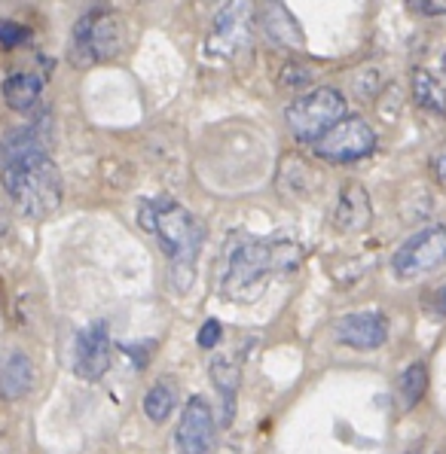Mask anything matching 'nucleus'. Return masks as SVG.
<instances>
[{
    "mask_svg": "<svg viewBox=\"0 0 446 454\" xmlns=\"http://www.w3.org/2000/svg\"><path fill=\"white\" fill-rule=\"evenodd\" d=\"M46 122L16 129L4 141V186L12 207L31 220H44L61 207V174L46 153Z\"/></svg>",
    "mask_w": 446,
    "mask_h": 454,
    "instance_id": "nucleus-1",
    "label": "nucleus"
},
{
    "mask_svg": "<svg viewBox=\"0 0 446 454\" xmlns=\"http://www.w3.org/2000/svg\"><path fill=\"white\" fill-rule=\"evenodd\" d=\"M141 229L156 235L163 244L165 256L171 262V281L180 293L190 290L193 275H196V260L205 229L187 207L180 205H141Z\"/></svg>",
    "mask_w": 446,
    "mask_h": 454,
    "instance_id": "nucleus-2",
    "label": "nucleus"
},
{
    "mask_svg": "<svg viewBox=\"0 0 446 454\" xmlns=\"http://www.w3.org/2000/svg\"><path fill=\"white\" fill-rule=\"evenodd\" d=\"M299 262H303V250L294 241H239L229 250L227 275L220 281V290L233 299H245L260 290L269 278L282 275V271H294Z\"/></svg>",
    "mask_w": 446,
    "mask_h": 454,
    "instance_id": "nucleus-3",
    "label": "nucleus"
},
{
    "mask_svg": "<svg viewBox=\"0 0 446 454\" xmlns=\"http://www.w3.org/2000/svg\"><path fill=\"white\" fill-rule=\"evenodd\" d=\"M284 120H288L291 135H294L299 144L315 146L322 137H327L346 120V98L339 89L318 86V89H312V92L299 95L294 104H288Z\"/></svg>",
    "mask_w": 446,
    "mask_h": 454,
    "instance_id": "nucleus-4",
    "label": "nucleus"
},
{
    "mask_svg": "<svg viewBox=\"0 0 446 454\" xmlns=\"http://www.w3.org/2000/svg\"><path fill=\"white\" fill-rule=\"evenodd\" d=\"M123 52V19L108 6H95L76 19L71 34V61L76 67H92L114 61Z\"/></svg>",
    "mask_w": 446,
    "mask_h": 454,
    "instance_id": "nucleus-5",
    "label": "nucleus"
},
{
    "mask_svg": "<svg viewBox=\"0 0 446 454\" xmlns=\"http://www.w3.org/2000/svg\"><path fill=\"white\" fill-rule=\"evenodd\" d=\"M446 262V229L428 226L422 232L410 235L392 256V271L401 281H416V278L431 275Z\"/></svg>",
    "mask_w": 446,
    "mask_h": 454,
    "instance_id": "nucleus-6",
    "label": "nucleus"
},
{
    "mask_svg": "<svg viewBox=\"0 0 446 454\" xmlns=\"http://www.w3.org/2000/svg\"><path fill=\"white\" fill-rule=\"evenodd\" d=\"M376 144H379V137H376L370 122L361 120V116H346L331 135L312 146V153H315L322 162L346 165V162L367 159L376 150Z\"/></svg>",
    "mask_w": 446,
    "mask_h": 454,
    "instance_id": "nucleus-7",
    "label": "nucleus"
},
{
    "mask_svg": "<svg viewBox=\"0 0 446 454\" xmlns=\"http://www.w3.org/2000/svg\"><path fill=\"white\" fill-rule=\"evenodd\" d=\"M251 12L254 6L248 4H227L218 12L208 34V52L220 59H235L251 46Z\"/></svg>",
    "mask_w": 446,
    "mask_h": 454,
    "instance_id": "nucleus-8",
    "label": "nucleus"
},
{
    "mask_svg": "<svg viewBox=\"0 0 446 454\" xmlns=\"http://www.w3.org/2000/svg\"><path fill=\"white\" fill-rule=\"evenodd\" d=\"M174 445L180 454H208L214 449V415L205 396H190L184 403Z\"/></svg>",
    "mask_w": 446,
    "mask_h": 454,
    "instance_id": "nucleus-9",
    "label": "nucleus"
},
{
    "mask_svg": "<svg viewBox=\"0 0 446 454\" xmlns=\"http://www.w3.org/2000/svg\"><path fill=\"white\" fill-rule=\"evenodd\" d=\"M110 369V335L104 320H95L74 339V372L86 381H99Z\"/></svg>",
    "mask_w": 446,
    "mask_h": 454,
    "instance_id": "nucleus-10",
    "label": "nucleus"
},
{
    "mask_svg": "<svg viewBox=\"0 0 446 454\" xmlns=\"http://www.w3.org/2000/svg\"><path fill=\"white\" fill-rule=\"evenodd\" d=\"M337 341L354 351H376L388 341V317L382 311H354L337 324Z\"/></svg>",
    "mask_w": 446,
    "mask_h": 454,
    "instance_id": "nucleus-11",
    "label": "nucleus"
},
{
    "mask_svg": "<svg viewBox=\"0 0 446 454\" xmlns=\"http://www.w3.org/2000/svg\"><path fill=\"white\" fill-rule=\"evenodd\" d=\"M333 223H337L339 232L346 235H358L364 232L367 226L373 223V205H370V195L361 184H346L339 190L337 199V211H333Z\"/></svg>",
    "mask_w": 446,
    "mask_h": 454,
    "instance_id": "nucleus-12",
    "label": "nucleus"
},
{
    "mask_svg": "<svg viewBox=\"0 0 446 454\" xmlns=\"http://www.w3.org/2000/svg\"><path fill=\"white\" fill-rule=\"evenodd\" d=\"M257 12H260L257 25H260L263 37H267L269 43L291 49V52H299V49L306 46L303 31H299L297 19L291 16V10L284 4H263V6H257Z\"/></svg>",
    "mask_w": 446,
    "mask_h": 454,
    "instance_id": "nucleus-13",
    "label": "nucleus"
},
{
    "mask_svg": "<svg viewBox=\"0 0 446 454\" xmlns=\"http://www.w3.org/2000/svg\"><path fill=\"white\" fill-rule=\"evenodd\" d=\"M278 190L284 195H297V199H306V195H312L318 184V174L312 171V165L306 162L303 156H294V153H288V156L282 159V165H278V177H275Z\"/></svg>",
    "mask_w": 446,
    "mask_h": 454,
    "instance_id": "nucleus-14",
    "label": "nucleus"
},
{
    "mask_svg": "<svg viewBox=\"0 0 446 454\" xmlns=\"http://www.w3.org/2000/svg\"><path fill=\"white\" fill-rule=\"evenodd\" d=\"M34 381V363L25 351H10L4 360V372H0V387H4L6 400H19V396L31 394Z\"/></svg>",
    "mask_w": 446,
    "mask_h": 454,
    "instance_id": "nucleus-15",
    "label": "nucleus"
},
{
    "mask_svg": "<svg viewBox=\"0 0 446 454\" xmlns=\"http://www.w3.org/2000/svg\"><path fill=\"white\" fill-rule=\"evenodd\" d=\"M211 381L220 394V411H223V424L233 421L235 415V396H239V384H242V369L227 357H214L211 360Z\"/></svg>",
    "mask_w": 446,
    "mask_h": 454,
    "instance_id": "nucleus-16",
    "label": "nucleus"
},
{
    "mask_svg": "<svg viewBox=\"0 0 446 454\" xmlns=\"http://www.w3.org/2000/svg\"><path fill=\"white\" fill-rule=\"evenodd\" d=\"M40 95H44V82H40L37 74H10L4 82V101L10 110H16V114H28V110L34 107V104L40 101Z\"/></svg>",
    "mask_w": 446,
    "mask_h": 454,
    "instance_id": "nucleus-17",
    "label": "nucleus"
},
{
    "mask_svg": "<svg viewBox=\"0 0 446 454\" xmlns=\"http://www.w3.org/2000/svg\"><path fill=\"white\" fill-rule=\"evenodd\" d=\"M174 403H178V381H174L171 375H163V379L153 381V387L144 394L141 409L153 424H163L174 411Z\"/></svg>",
    "mask_w": 446,
    "mask_h": 454,
    "instance_id": "nucleus-18",
    "label": "nucleus"
},
{
    "mask_svg": "<svg viewBox=\"0 0 446 454\" xmlns=\"http://www.w3.org/2000/svg\"><path fill=\"white\" fill-rule=\"evenodd\" d=\"M413 101L416 107L428 110V114L446 116V89L425 67H416L413 71Z\"/></svg>",
    "mask_w": 446,
    "mask_h": 454,
    "instance_id": "nucleus-19",
    "label": "nucleus"
},
{
    "mask_svg": "<svg viewBox=\"0 0 446 454\" xmlns=\"http://www.w3.org/2000/svg\"><path fill=\"white\" fill-rule=\"evenodd\" d=\"M397 387H401L403 396V409H413L416 403H422L425 390H428V369H425V363H413V366L403 369Z\"/></svg>",
    "mask_w": 446,
    "mask_h": 454,
    "instance_id": "nucleus-20",
    "label": "nucleus"
},
{
    "mask_svg": "<svg viewBox=\"0 0 446 454\" xmlns=\"http://www.w3.org/2000/svg\"><path fill=\"white\" fill-rule=\"evenodd\" d=\"M31 40V31L22 27L19 22H4L0 25V43L6 49H16V46H25Z\"/></svg>",
    "mask_w": 446,
    "mask_h": 454,
    "instance_id": "nucleus-21",
    "label": "nucleus"
},
{
    "mask_svg": "<svg viewBox=\"0 0 446 454\" xmlns=\"http://www.w3.org/2000/svg\"><path fill=\"white\" fill-rule=\"evenodd\" d=\"M312 67H306V65H284V71H282V86L284 89H299L303 82H309L312 80Z\"/></svg>",
    "mask_w": 446,
    "mask_h": 454,
    "instance_id": "nucleus-22",
    "label": "nucleus"
},
{
    "mask_svg": "<svg viewBox=\"0 0 446 454\" xmlns=\"http://www.w3.org/2000/svg\"><path fill=\"white\" fill-rule=\"evenodd\" d=\"M220 335H223L220 320H205L199 330V348H214L220 341Z\"/></svg>",
    "mask_w": 446,
    "mask_h": 454,
    "instance_id": "nucleus-23",
    "label": "nucleus"
},
{
    "mask_svg": "<svg viewBox=\"0 0 446 454\" xmlns=\"http://www.w3.org/2000/svg\"><path fill=\"white\" fill-rule=\"evenodd\" d=\"M431 171H434V180L446 190V150L437 153L434 159H431Z\"/></svg>",
    "mask_w": 446,
    "mask_h": 454,
    "instance_id": "nucleus-24",
    "label": "nucleus"
},
{
    "mask_svg": "<svg viewBox=\"0 0 446 454\" xmlns=\"http://www.w3.org/2000/svg\"><path fill=\"white\" fill-rule=\"evenodd\" d=\"M410 10L422 12V16H446V4H413Z\"/></svg>",
    "mask_w": 446,
    "mask_h": 454,
    "instance_id": "nucleus-25",
    "label": "nucleus"
},
{
    "mask_svg": "<svg viewBox=\"0 0 446 454\" xmlns=\"http://www.w3.org/2000/svg\"><path fill=\"white\" fill-rule=\"evenodd\" d=\"M441 305H443V311H446V287H443V293H441Z\"/></svg>",
    "mask_w": 446,
    "mask_h": 454,
    "instance_id": "nucleus-26",
    "label": "nucleus"
},
{
    "mask_svg": "<svg viewBox=\"0 0 446 454\" xmlns=\"http://www.w3.org/2000/svg\"><path fill=\"white\" fill-rule=\"evenodd\" d=\"M443 71H446V55H443Z\"/></svg>",
    "mask_w": 446,
    "mask_h": 454,
    "instance_id": "nucleus-27",
    "label": "nucleus"
},
{
    "mask_svg": "<svg viewBox=\"0 0 446 454\" xmlns=\"http://www.w3.org/2000/svg\"><path fill=\"white\" fill-rule=\"evenodd\" d=\"M407 454H419V451H407Z\"/></svg>",
    "mask_w": 446,
    "mask_h": 454,
    "instance_id": "nucleus-28",
    "label": "nucleus"
}]
</instances>
